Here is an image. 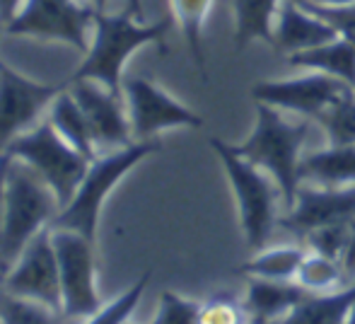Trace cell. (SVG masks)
Returning a JSON list of instances; mask_svg holds the SVG:
<instances>
[{
	"instance_id": "5b68a950",
	"label": "cell",
	"mask_w": 355,
	"mask_h": 324,
	"mask_svg": "<svg viewBox=\"0 0 355 324\" xmlns=\"http://www.w3.org/2000/svg\"><path fill=\"white\" fill-rule=\"evenodd\" d=\"M208 143H211L213 153L218 155V160L225 169L247 247L259 252V249L266 247L276 225L281 223L276 208V198L281 194V189L273 187V179L268 174H263V169H259L257 164L247 162L242 155H237L230 143L220 141L215 136L208 138Z\"/></svg>"
},
{
	"instance_id": "52a82bcc",
	"label": "cell",
	"mask_w": 355,
	"mask_h": 324,
	"mask_svg": "<svg viewBox=\"0 0 355 324\" xmlns=\"http://www.w3.org/2000/svg\"><path fill=\"white\" fill-rule=\"evenodd\" d=\"M97 8L78 0H24L19 12L3 27L8 37L61 42L87 53Z\"/></svg>"
},
{
	"instance_id": "4fadbf2b",
	"label": "cell",
	"mask_w": 355,
	"mask_h": 324,
	"mask_svg": "<svg viewBox=\"0 0 355 324\" xmlns=\"http://www.w3.org/2000/svg\"><path fill=\"white\" fill-rule=\"evenodd\" d=\"M355 221V187H317L302 182L295 203L278 225L297 237H307L312 230L334 223Z\"/></svg>"
},
{
	"instance_id": "f35d334b",
	"label": "cell",
	"mask_w": 355,
	"mask_h": 324,
	"mask_svg": "<svg viewBox=\"0 0 355 324\" xmlns=\"http://www.w3.org/2000/svg\"><path fill=\"white\" fill-rule=\"evenodd\" d=\"M3 276H5V273H0V283H3Z\"/></svg>"
},
{
	"instance_id": "7c38bea8",
	"label": "cell",
	"mask_w": 355,
	"mask_h": 324,
	"mask_svg": "<svg viewBox=\"0 0 355 324\" xmlns=\"http://www.w3.org/2000/svg\"><path fill=\"white\" fill-rule=\"evenodd\" d=\"M351 89H353L351 85L338 80V78L312 71L302 78L254 83L252 97L254 102H263L268 107L297 114V117L309 119V121L317 123Z\"/></svg>"
},
{
	"instance_id": "e0dca14e",
	"label": "cell",
	"mask_w": 355,
	"mask_h": 324,
	"mask_svg": "<svg viewBox=\"0 0 355 324\" xmlns=\"http://www.w3.org/2000/svg\"><path fill=\"white\" fill-rule=\"evenodd\" d=\"M300 179L317 187H355V146H327L302 155Z\"/></svg>"
},
{
	"instance_id": "603a6c76",
	"label": "cell",
	"mask_w": 355,
	"mask_h": 324,
	"mask_svg": "<svg viewBox=\"0 0 355 324\" xmlns=\"http://www.w3.org/2000/svg\"><path fill=\"white\" fill-rule=\"evenodd\" d=\"M213 3L215 0H169L172 17L179 24V29H182L189 53H191L203 80H208L206 53H203V27H206V19L213 10Z\"/></svg>"
},
{
	"instance_id": "d6986e66",
	"label": "cell",
	"mask_w": 355,
	"mask_h": 324,
	"mask_svg": "<svg viewBox=\"0 0 355 324\" xmlns=\"http://www.w3.org/2000/svg\"><path fill=\"white\" fill-rule=\"evenodd\" d=\"M288 63L304 71L327 73L331 78L348 83L355 89V44L338 34L334 42L322 44L309 51H300L288 56Z\"/></svg>"
},
{
	"instance_id": "ffe728a7",
	"label": "cell",
	"mask_w": 355,
	"mask_h": 324,
	"mask_svg": "<svg viewBox=\"0 0 355 324\" xmlns=\"http://www.w3.org/2000/svg\"><path fill=\"white\" fill-rule=\"evenodd\" d=\"M46 114H49L46 121L56 128L58 136H61L63 141L71 143L75 151H80L85 157H89V160L97 157V143H94L92 128H89L85 112L80 109L78 99L73 97L71 87H66L56 99H53Z\"/></svg>"
},
{
	"instance_id": "d4e9b609",
	"label": "cell",
	"mask_w": 355,
	"mask_h": 324,
	"mask_svg": "<svg viewBox=\"0 0 355 324\" xmlns=\"http://www.w3.org/2000/svg\"><path fill=\"white\" fill-rule=\"evenodd\" d=\"M317 123L327 136V146H355V89L343 94Z\"/></svg>"
},
{
	"instance_id": "4dcf8cb0",
	"label": "cell",
	"mask_w": 355,
	"mask_h": 324,
	"mask_svg": "<svg viewBox=\"0 0 355 324\" xmlns=\"http://www.w3.org/2000/svg\"><path fill=\"white\" fill-rule=\"evenodd\" d=\"M300 5L309 10V12L324 17L329 24L336 27V32L341 37H346L348 42L355 44V3L353 5H343V8H331V5H317L312 0H297Z\"/></svg>"
},
{
	"instance_id": "ba28073f",
	"label": "cell",
	"mask_w": 355,
	"mask_h": 324,
	"mask_svg": "<svg viewBox=\"0 0 355 324\" xmlns=\"http://www.w3.org/2000/svg\"><path fill=\"white\" fill-rule=\"evenodd\" d=\"M51 240L56 247L58 271H61L63 315L73 320H87L102 307L94 242L80 232L63 230V228H51Z\"/></svg>"
},
{
	"instance_id": "8d00e7d4",
	"label": "cell",
	"mask_w": 355,
	"mask_h": 324,
	"mask_svg": "<svg viewBox=\"0 0 355 324\" xmlns=\"http://www.w3.org/2000/svg\"><path fill=\"white\" fill-rule=\"evenodd\" d=\"M346 324H355V305H353L351 315H348V320H346Z\"/></svg>"
},
{
	"instance_id": "7402d4cb",
	"label": "cell",
	"mask_w": 355,
	"mask_h": 324,
	"mask_svg": "<svg viewBox=\"0 0 355 324\" xmlns=\"http://www.w3.org/2000/svg\"><path fill=\"white\" fill-rule=\"evenodd\" d=\"M307 249L300 244H285V247H263L237 268L247 278H266V281H295L302 266Z\"/></svg>"
},
{
	"instance_id": "836d02e7",
	"label": "cell",
	"mask_w": 355,
	"mask_h": 324,
	"mask_svg": "<svg viewBox=\"0 0 355 324\" xmlns=\"http://www.w3.org/2000/svg\"><path fill=\"white\" fill-rule=\"evenodd\" d=\"M22 3L24 0H0V24H3V27L19 12Z\"/></svg>"
},
{
	"instance_id": "8992f818",
	"label": "cell",
	"mask_w": 355,
	"mask_h": 324,
	"mask_svg": "<svg viewBox=\"0 0 355 324\" xmlns=\"http://www.w3.org/2000/svg\"><path fill=\"white\" fill-rule=\"evenodd\" d=\"M3 155L27 162L34 172L42 174L44 182L53 189L61 208L68 206V201L75 196L92 162L80 151H75L71 143L63 141L49 121L37 123L27 133L17 136Z\"/></svg>"
},
{
	"instance_id": "44dd1931",
	"label": "cell",
	"mask_w": 355,
	"mask_h": 324,
	"mask_svg": "<svg viewBox=\"0 0 355 324\" xmlns=\"http://www.w3.org/2000/svg\"><path fill=\"white\" fill-rule=\"evenodd\" d=\"M281 0H232L234 10V46L237 51L252 42H266L273 46V24Z\"/></svg>"
},
{
	"instance_id": "f1b7e54d",
	"label": "cell",
	"mask_w": 355,
	"mask_h": 324,
	"mask_svg": "<svg viewBox=\"0 0 355 324\" xmlns=\"http://www.w3.org/2000/svg\"><path fill=\"white\" fill-rule=\"evenodd\" d=\"M351 225L353 223H334V225L317 228V230H312L304 237V242L309 244L307 249L341 262L343 254H346L348 240H351Z\"/></svg>"
},
{
	"instance_id": "d590c367",
	"label": "cell",
	"mask_w": 355,
	"mask_h": 324,
	"mask_svg": "<svg viewBox=\"0 0 355 324\" xmlns=\"http://www.w3.org/2000/svg\"><path fill=\"white\" fill-rule=\"evenodd\" d=\"M317 5H331V8H343V5H353L355 0H312Z\"/></svg>"
},
{
	"instance_id": "d6a6232c",
	"label": "cell",
	"mask_w": 355,
	"mask_h": 324,
	"mask_svg": "<svg viewBox=\"0 0 355 324\" xmlns=\"http://www.w3.org/2000/svg\"><path fill=\"white\" fill-rule=\"evenodd\" d=\"M89 5H94L97 10H107V3L109 0H87ZM126 10L133 15V17L138 19V22H143V17H145V10H143V0H126Z\"/></svg>"
},
{
	"instance_id": "484cf974",
	"label": "cell",
	"mask_w": 355,
	"mask_h": 324,
	"mask_svg": "<svg viewBox=\"0 0 355 324\" xmlns=\"http://www.w3.org/2000/svg\"><path fill=\"white\" fill-rule=\"evenodd\" d=\"M150 276H153V273L145 271L131 288H126L121 296H116L112 302L99 307L94 315H89L87 320H85V324H126L131 320L133 312H136L138 302H141L145 288H148V283H150Z\"/></svg>"
},
{
	"instance_id": "3957f363",
	"label": "cell",
	"mask_w": 355,
	"mask_h": 324,
	"mask_svg": "<svg viewBox=\"0 0 355 324\" xmlns=\"http://www.w3.org/2000/svg\"><path fill=\"white\" fill-rule=\"evenodd\" d=\"M58 213L61 203L42 174L34 172L27 162L10 157L0 223V273L12 266L32 237L51 228Z\"/></svg>"
},
{
	"instance_id": "277c9868",
	"label": "cell",
	"mask_w": 355,
	"mask_h": 324,
	"mask_svg": "<svg viewBox=\"0 0 355 324\" xmlns=\"http://www.w3.org/2000/svg\"><path fill=\"white\" fill-rule=\"evenodd\" d=\"M159 151H162V143L155 138V141H133L128 146L119 148V151L97 155L89 162L87 174L80 182L75 196L68 201V206L61 208V213L51 223V228L75 230L87 237V240L97 242V225L109 194L138 162H143L148 155Z\"/></svg>"
},
{
	"instance_id": "e575fe53",
	"label": "cell",
	"mask_w": 355,
	"mask_h": 324,
	"mask_svg": "<svg viewBox=\"0 0 355 324\" xmlns=\"http://www.w3.org/2000/svg\"><path fill=\"white\" fill-rule=\"evenodd\" d=\"M10 157L0 155V223H3V206H5V177H8Z\"/></svg>"
},
{
	"instance_id": "2e32d148",
	"label": "cell",
	"mask_w": 355,
	"mask_h": 324,
	"mask_svg": "<svg viewBox=\"0 0 355 324\" xmlns=\"http://www.w3.org/2000/svg\"><path fill=\"white\" fill-rule=\"evenodd\" d=\"M307 296H312V293L304 291L297 281L247 278L242 305L249 315V322H281Z\"/></svg>"
},
{
	"instance_id": "7a4b0ae2",
	"label": "cell",
	"mask_w": 355,
	"mask_h": 324,
	"mask_svg": "<svg viewBox=\"0 0 355 324\" xmlns=\"http://www.w3.org/2000/svg\"><path fill=\"white\" fill-rule=\"evenodd\" d=\"M309 123H312L309 119L288 121L281 109L257 102V119H254L252 133L244 143L232 146L237 155L257 164L276 182L285 208L295 203L297 189L302 184L300 160H302L304 141L309 136Z\"/></svg>"
},
{
	"instance_id": "74e56055",
	"label": "cell",
	"mask_w": 355,
	"mask_h": 324,
	"mask_svg": "<svg viewBox=\"0 0 355 324\" xmlns=\"http://www.w3.org/2000/svg\"><path fill=\"white\" fill-rule=\"evenodd\" d=\"M249 324H281V322H249Z\"/></svg>"
},
{
	"instance_id": "5bb4252c",
	"label": "cell",
	"mask_w": 355,
	"mask_h": 324,
	"mask_svg": "<svg viewBox=\"0 0 355 324\" xmlns=\"http://www.w3.org/2000/svg\"><path fill=\"white\" fill-rule=\"evenodd\" d=\"M68 83H71L68 87H71L73 97L78 99L80 109L87 117L94 143H97V151L99 148L119 151V148L136 141L123 97L109 92L104 85L94 80H68Z\"/></svg>"
},
{
	"instance_id": "4316f807",
	"label": "cell",
	"mask_w": 355,
	"mask_h": 324,
	"mask_svg": "<svg viewBox=\"0 0 355 324\" xmlns=\"http://www.w3.org/2000/svg\"><path fill=\"white\" fill-rule=\"evenodd\" d=\"M203 302L184 298L174 291H162L150 324H201Z\"/></svg>"
},
{
	"instance_id": "60d3db41",
	"label": "cell",
	"mask_w": 355,
	"mask_h": 324,
	"mask_svg": "<svg viewBox=\"0 0 355 324\" xmlns=\"http://www.w3.org/2000/svg\"><path fill=\"white\" fill-rule=\"evenodd\" d=\"M126 324H131V322H126Z\"/></svg>"
},
{
	"instance_id": "ac0fdd59",
	"label": "cell",
	"mask_w": 355,
	"mask_h": 324,
	"mask_svg": "<svg viewBox=\"0 0 355 324\" xmlns=\"http://www.w3.org/2000/svg\"><path fill=\"white\" fill-rule=\"evenodd\" d=\"M355 305V278L331 293H312L281 324H346Z\"/></svg>"
},
{
	"instance_id": "1f68e13d",
	"label": "cell",
	"mask_w": 355,
	"mask_h": 324,
	"mask_svg": "<svg viewBox=\"0 0 355 324\" xmlns=\"http://www.w3.org/2000/svg\"><path fill=\"white\" fill-rule=\"evenodd\" d=\"M341 264H343V268H346V276L353 281L355 278V221L351 225V240H348V247H346V254H343Z\"/></svg>"
},
{
	"instance_id": "9c48e42d",
	"label": "cell",
	"mask_w": 355,
	"mask_h": 324,
	"mask_svg": "<svg viewBox=\"0 0 355 324\" xmlns=\"http://www.w3.org/2000/svg\"><path fill=\"white\" fill-rule=\"evenodd\" d=\"M123 102L136 141H155L169 128H201L203 117L143 76H123Z\"/></svg>"
},
{
	"instance_id": "30bf717a",
	"label": "cell",
	"mask_w": 355,
	"mask_h": 324,
	"mask_svg": "<svg viewBox=\"0 0 355 324\" xmlns=\"http://www.w3.org/2000/svg\"><path fill=\"white\" fill-rule=\"evenodd\" d=\"M3 288L8 296L39 302L56 315H63L61 271H58V257L51 240V228H46L29 240L22 254L5 271Z\"/></svg>"
},
{
	"instance_id": "6da1fadb",
	"label": "cell",
	"mask_w": 355,
	"mask_h": 324,
	"mask_svg": "<svg viewBox=\"0 0 355 324\" xmlns=\"http://www.w3.org/2000/svg\"><path fill=\"white\" fill-rule=\"evenodd\" d=\"M174 17H162L159 22L145 24L138 22L128 10L109 15L107 10H97L94 15V29L89 39V49L85 53L80 68L68 80H94L109 89V92L123 97V68L128 58L145 44H157L159 51L167 53V37Z\"/></svg>"
},
{
	"instance_id": "9a60e30c",
	"label": "cell",
	"mask_w": 355,
	"mask_h": 324,
	"mask_svg": "<svg viewBox=\"0 0 355 324\" xmlns=\"http://www.w3.org/2000/svg\"><path fill=\"white\" fill-rule=\"evenodd\" d=\"M338 37L336 27L324 17L309 12L297 0H281L273 24V49L293 56L300 51H309L322 44H329Z\"/></svg>"
},
{
	"instance_id": "b9f144b4",
	"label": "cell",
	"mask_w": 355,
	"mask_h": 324,
	"mask_svg": "<svg viewBox=\"0 0 355 324\" xmlns=\"http://www.w3.org/2000/svg\"><path fill=\"white\" fill-rule=\"evenodd\" d=\"M0 324H3V322H0Z\"/></svg>"
},
{
	"instance_id": "ab89813d",
	"label": "cell",
	"mask_w": 355,
	"mask_h": 324,
	"mask_svg": "<svg viewBox=\"0 0 355 324\" xmlns=\"http://www.w3.org/2000/svg\"><path fill=\"white\" fill-rule=\"evenodd\" d=\"M0 32H3V24H0Z\"/></svg>"
},
{
	"instance_id": "cb8c5ba5",
	"label": "cell",
	"mask_w": 355,
	"mask_h": 324,
	"mask_svg": "<svg viewBox=\"0 0 355 324\" xmlns=\"http://www.w3.org/2000/svg\"><path fill=\"white\" fill-rule=\"evenodd\" d=\"M346 268H343V264L338 259L324 257V254L307 249V257H304L295 281L307 293H331L336 288L346 286Z\"/></svg>"
},
{
	"instance_id": "8fae6325",
	"label": "cell",
	"mask_w": 355,
	"mask_h": 324,
	"mask_svg": "<svg viewBox=\"0 0 355 324\" xmlns=\"http://www.w3.org/2000/svg\"><path fill=\"white\" fill-rule=\"evenodd\" d=\"M66 87L68 80L39 83L0 61V155L15 138L37 126L39 117L49 112L51 102Z\"/></svg>"
},
{
	"instance_id": "f546056e",
	"label": "cell",
	"mask_w": 355,
	"mask_h": 324,
	"mask_svg": "<svg viewBox=\"0 0 355 324\" xmlns=\"http://www.w3.org/2000/svg\"><path fill=\"white\" fill-rule=\"evenodd\" d=\"M201 324H249V315L234 298L218 296L203 302Z\"/></svg>"
},
{
	"instance_id": "83f0119b",
	"label": "cell",
	"mask_w": 355,
	"mask_h": 324,
	"mask_svg": "<svg viewBox=\"0 0 355 324\" xmlns=\"http://www.w3.org/2000/svg\"><path fill=\"white\" fill-rule=\"evenodd\" d=\"M56 312L32 300H22L5 293L0 302V322L3 324H56Z\"/></svg>"
}]
</instances>
